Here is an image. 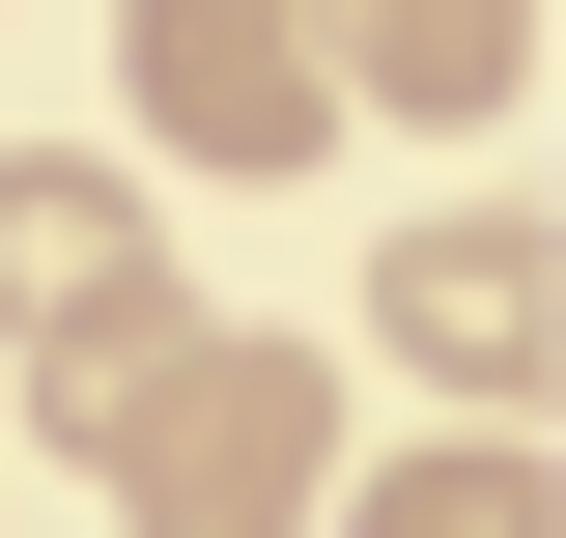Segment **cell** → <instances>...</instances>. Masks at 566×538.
<instances>
[{
	"instance_id": "obj_1",
	"label": "cell",
	"mask_w": 566,
	"mask_h": 538,
	"mask_svg": "<svg viewBox=\"0 0 566 538\" xmlns=\"http://www.w3.org/2000/svg\"><path fill=\"white\" fill-rule=\"evenodd\" d=\"M57 454L114 482L142 538H312V510H340V369H312V340H227V312H170L114 397L57 425Z\"/></svg>"
},
{
	"instance_id": "obj_2",
	"label": "cell",
	"mask_w": 566,
	"mask_h": 538,
	"mask_svg": "<svg viewBox=\"0 0 566 538\" xmlns=\"http://www.w3.org/2000/svg\"><path fill=\"white\" fill-rule=\"evenodd\" d=\"M142 340H170V170H85V142H0V369L29 397H114Z\"/></svg>"
},
{
	"instance_id": "obj_3",
	"label": "cell",
	"mask_w": 566,
	"mask_h": 538,
	"mask_svg": "<svg viewBox=\"0 0 566 538\" xmlns=\"http://www.w3.org/2000/svg\"><path fill=\"white\" fill-rule=\"evenodd\" d=\"M368 340H397L424 397L538 425V397H566V256H538V199H424L397 256H368Z\"/></svg>"
},
{
	"instance_id": "obj_4",
	"label": "cell",
	"mask_w": 566,
	"mask_h": 538,
	"mask_svg": "<svg viewBox=\"0 0 566 538\" xmlns=\"http://www.w3.org/2000/svg\"><path fill=\"white\" fill-rule=\"evenodd\" d=\"M114 85H142V142H170V170H312V142H340V58H312L283 0H142Z\"/></svg>"
},
{
	"instance_id": "obj_5",
	"label": "cell",
	"mask_w": 566,
	"mask_h": 538,
	"mask_svg": "<svg viewBox=\"0 0 566 538\" xmlns=\"http://www.w3.org/2000/svg\"><path fill=\"white\" fill-rule=\"evenodd\" d=\"M312 58H340L368 114H510V29L482 0H368V29H312Z\"/></svg>"
},
{
	"instance_id": "obj_6",
	"label": "cell",
	"mask_w": 566,
	"mask_h": 538,
	"mask_svg": "<svg viewBox=\"0 0 566 538\" xmlns=\"http://www.w3.org/2000/svg\"><path fill=\"white\" fill-rule=\"evenodd\" d=\"M368 538H566V482H538V425H453V454L368 482Z\"/></svg>"
}]
</instances>
